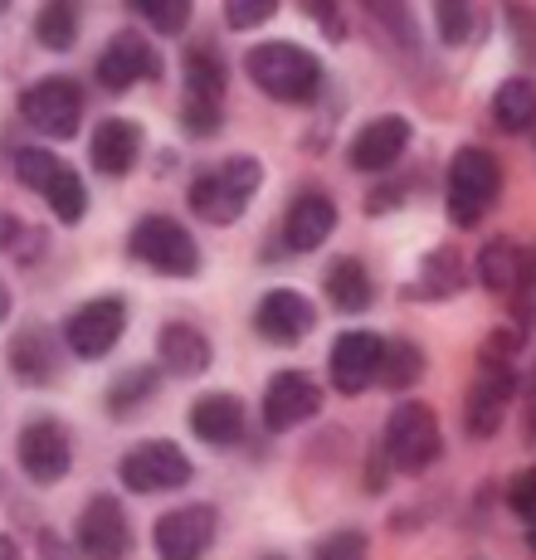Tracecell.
I'll use <instances>...</instances> for the list:
<instances>
[{
    "label": "cell",
    "instance_id": "1",
    "mask_svg": "<svg viewBox=\"0 0 536 560\" xmlns=\"http://www.w3.org/2000/svg\"><path fill=\"white\" fill-rule=\"evenodd\" d=\"M259 180H264L259 156H244V152L224 156V161H214V166L196 171V180H190V190H186V205L206 224H234L244 210H249Z\"/></svg>",
    "mask_w": 536,
    "mask_h": 560
},
{
    "label": "cell",
    "instance_id": "2",
    "mask_svg": "<svg viewBox=\"0 0 536 560\" xmlns=\"http://www.w3.org/2000/svg\"><path fill=\"white\" fill-rule=\"evenodd\" d=\"M244 69H249L254 89L278 103H313V93L322 83L317 54H307L303 45H293V39H273V45L249 49L244 54Z\"/></svg>",
    "mask_w": 536,
    "mask_h": 560
},
{
    "label": "cell",
    "instance_id": "3",
    "mask_svg": "<svg viewBox=\"0 0 536 560\" xmlns=\"http://www.w3.org/2000/svg\"><path fill=\"white\" fill-rule=\"evenodd\" d=\"M502 190V166L488 147H458L448 161V220L458 230H474L488 214V205Z\"/></svg>",
    "mask_w": 536,
    "mask_h": 560
},
{
    "label": "cell",
    "instance_id": "4",
    "mask_svg": "<svg viewBox=\"0 0 536 560\" xmlns=\"http://www.w3.org/2000/svg\"><path fill=\"white\" fill-rule=\"evenodd\" d=\"M127 254L161 278H196L200 273L196 240H190V230L180 220H171V214H147V220H137L132 240H127Z\"/></svg>",
    "mask_w": 536,
    "mask_h": 560
},
{
    "label": "cell",
    "instance_id": "5",
    "mask_svg": "<svg viewBox=\"0 0 536 560\" xmlns=\"http://www.w3.org/2000/svg\"><path fill=\"white\" fill-rule=\"evenodd\" d=\"M439 448H444V434H439L434 409L420 400H405L391 409V419H385V458H391L395 468L424 472L429 463L439 458Z\"/></svg>",
    "mask_w": 536,
    "mask_h": 560
},
{
    "label": "cell",
    "instance_id": "6",
    "mask_svg": "<svg viewBox=\"0 0 536 560\" xmlns=\"http://www.w3.org/2000/svg\"><path fill=\"white\" fill-rule=\"evenodd\" d=\"M517 390V375H512V361L498 357V351H482L478 375L468 385V400H464V429L474 439H492L498 424L508 419V400Z\"/></svg>",
    "mask_w": 536,
    "mask_h": 560
},
{
    "label": "cell",
    "instance_id": "7",
    "mask_svg": "<svg viewBox=\"0 0 536 560\" xmlns=\"http://www.w3.org/2000/svg\"><path fill=\"white\" fill-rule=\"evenodd\" d=\"M20 117L39 137H73L83 122V89L73 79H63V73L30 83L25 98H20Z\"/></svg>",
    "mask_w": 536,
    "mask_h": 560
},
{
    "label": "cell",
    "instance_id": "8",
    "mask_svg": "<svg viewBox=\"0 0 536 560\" xmlns=\"http://www.w3.org/2000/svg\"><path fill=\"white\" fill-rule=\"evenodd\" d=\"M214 532H220V512L210 502H186V508L156 516L152 546L161 560H200L214 546Z\"/></svg>",
    "mask_w": 536,
    "mask_h": 560
},
{
    "label": "cell",
    "instance_id": "9",
    "mask_svg": "<svg viewBox=\"0 0 536 560\" xmlns=\"http://www.w3.org/2000/svg\"><path fill=\"white\" fill-rule=\"evenodd\" d=\"M127 331V303L123 298H93V303L73 307L63 322V341L79 361H103L107 351L123 341Z\"/></svg>",
    "mask_w": 536,
    "mask_h": 560
},
{
    "label": "cell",
    "instance_id": "10",
    "mask_svg": "<svg viewBox=\"0 0 536 560\" xmlns=\"http://www.w3.org/2000/svg\"><path fill=\"white\" fill-rule=\"evenodd\" d=\"M15 458H20V468H25L30 482L49 488V482H59L63 472L73 468V439H69V429H63L59 419L39 415V419H30V424L20 429Z\"/></svg>",
    "mask_w": 536,
    "mask_h": 560
},
{
    "label": "cell",
    "instance_id": "11",
    "mask_svg": "<svg viewBox=\"0 0 536 560\" xmlns=\"http://www.w3.org/2000/svg\"><path fill=\"white\" fill-rule=\"evenodd\" d=\"M190 458L180 454L171 439H156V444H137L132 454H127L123 463H117V478H123V488L132 492H176L190 482Z\"/></svg>",
    "mask_w": 536,
    "mask_h": 560
},
{
    "label": "cell",
    "instance_id": "12",
    "mask_svg": "<svg viewBox=\"0 0 536 560\" xmlns=\"http://www.w3.org/2000/svg\"><path fill=\"white\" fill-rule=\"evenodd\" d=\"M385 347H391V341L375 337V331H341L337 347H331V357H327L331 385H337L341 395L371 390L385 371Z\"/></svg>",
    "mask_w": 536,
    "mask_h": 560
},
{
    "label": "cell",
    "instance_id": "13",
    "mask_svg": "<svg viewBox=\"0 0 536 560\" xmlns=\"http://www.w3.org/2000/svg\"><path fill=\"white\" fill-rule=\"evenodd\" d=\"M220 103H224V63L214 59L210 45L186 54V127L196 137H210L220 127Z\"/></svg>",
    "mask_w": 536,
    "mask_h": 560
},
{
    "label": "cell",
    "instance_id": "14",
    "mask_svg": "<svg viewBox=\"0 0 536 560\" xmlns=\"http://www.w3.org/2000/svg\"><path fill=\"white\" fill-rule=\"evenodd\" d=\"M317 409H322V385L307 371H278L273 381L264 385V424L273 429V434L307 424Z\"/></svg>",
    "mask_w": 536,
    "mask_h": 560
},
{
    "label": "cell",
    "instance_id": "15",
    "mask_svg": "<svg viewBox=\"0 0 536 560\" xmlns=\"http://www.w3.org/2000/svg\"><path fill=\"white\" fill-rule=\"evenodd\" d=\"M79 551L89 560H127L132 551V522L117 498H93L79 516Z\"/></svg>",
    "mask_w": 536,
    "mask_h": 560
},
{
    "label": "cell",
    "instance_id": "16",
    "mask_svg": "<svg viewBox=\"0 0 536 560\" xmlns=\"http://www.w3.org/2000/svg\"><path fill=\"white\" fill-rule=\"evenodd\" d=\"M313 327H317V312L298 288H273V293H264V303L254 307V331H259L264 341H273V347H298Z\"/></svg>",
    "mask_w": 536,
    "mask_h": 560
},
{
    "label": "cell",
    "instance_id": "17",
    "mask_svg": "<svg viewBox=\"0 0 536 560\" xmlns=\"http://www.w3.org/2000/svg\"><path fill=\"white\" fill-rule=\"evenodd\" d=\"M142 79H161V59L137 30H123V35H113L98 54V83L113 93H123Z\"/></svg>",
    "mask_w": 536,
    "mask_h": 560
},
{
    "label": "cell",
    "instance_id": "18",
    "mask_svg": "<svg viewBox=\"0 0 536 560\" xmlns=\"http://www.w3.org/2000/svg\"><path fill=\"white\" fill-rule=\"evenodd\" d=\"M405 147H410V122H405L400 113H385V117H371V122L351 137L347 156H351V166L357 171L381 176V171H391L395 161L405 156Z\"/></svg>",
    "mask_w": 536,
    "mask_h": 560
},
{
    "label": "cell",
    "instance_id": "19",
    "mask_svg": "<svg viewBox=\"0 0 536 560\" xmlns=\"http://www.w3.org/2000/svg\"><path fill=\"white\" fill-rule=\"evenodd\" d=\"M331 230H337V205H331L327 190H303V196H293V205H288V214H283L288 249L313 254L331 240Z\"/></svg>",
    "mask_w": 536,
    "mask_h": 560
},
{
    "label": "cell",
    "instance_id": "20",
    "mask_svg": "<svg viewBox=\"0 0 536 560\" xmlns=\"http://www.w3.org/2000/svg\"><path fill=\"white\" fill-rule=\"evenodd\" d=\"M10 375L20 385H54L59 381V351H54V337L45 327H20L5 347Z\"/></svg>",
    "mask_w": 536,
    "mask_h": 560
},
{
    "label": "cell",
    "instance_id": "21",
    "mask_svg": "<svg viewBox=\"0 0 536 560\" xmlns=\"http://www.w3.org/2000/svg\"><path fill=\"white\" fill-rule=\"evenodd\" d=\"M89 156L103 176H113V180L127 176V171L137 166V156H142V127H137L132 117H103L89 142Z\"/></svg>",
    "mask_w": 536,
    "mask_h": 560
},
{
    "label": "cell",
    "instance_id": "22",
    "mask_svg": "<svg viewBox=\"0 0 536 560\" xmlns=\"http://www.w3.org/2000/svg\"><path fill=\"white\" fill-rule=\"evenodd\" d=\"M186 424H190V434L196 439L224 448V444H234V439L244 434V405H240V395H230V390H210V395H200V400L190 405Z\"/></svg>",
    "mask_w": 536,
    "mask_h": 560
},
{
    "label": "cell",
    "instance_id": "23",
    "mask_svg": "<svg viewBox=\"0 0 536 560\" xmlns=\"http://www.w3.org/2000/svg\"><path fill=\"white\" fill-rule=\"evenodd\" d=\"M156 357L171 375H206L214 361V347L206 331L190 327V322H166L156 337Z\"/></svg>",
    "mask_w": 536,
    "mask_h": 560
},
{
    "label": "cell",
    "instance_id": "24",
    "mask_svg": "<svg viewBox=\"0 0 536 560\" xmlns=\"http://www.w3.org/2000/svg\"><path fill=\"white\" fill-rule=\"evenodd\" d=\"M322 293L331 298L337 312H366L375 303V283H371V273H366L361 258H341V264H331Z\"/></svg>",
    "mask_w": 536,
    "mask_h": 560
},
{
    "label": "cell",
    "instance_id": "25",
    "mask_svg": "<svg viewBox=\"0 0 536 560\" xmlns=\"http://www.w3.org/2000/svg\"><path fill=\"white\" fill-rule=\"evenodd\" d=\"M478 278L492 288V293H517L527 283V258L512 240H488L478 254Z\"/></svg>",
    "mask_w": 536,
    "mask_h": 560
},
{
    "label": "cell",
    "instance_id": "26",
    "mask_svg": "<svg viewBox=\"0 0 536 560\" xmlns=\"http://www.w3.org/2000/svg\"><path fill=\"white\" fill-rule=\"evenodd\" d=\"M464 278H468V268H464V258H458V249L439 244V249L424 254L420 278H415L410 298H454L458 288H464Z\"/></svg>",
    "mask_w": 536,
    "mask_h": 560
},
{
    "label": "cell",
    "instance_id": "27",
    "mask_svg": "<svg viewBox=\"0 0 536 560\" xmlns=\"http://www.w3.org/2000/svg\"><path fill=\"white\" fill-rule=\"evenodd\" d=\"M492 122L502 132H527L536 127V83L532 79H508L492 93Z\"/></svg>",
    "mask_w": 536,
    "mask_h": 560
},
{
    "label": "cell",
    "instance_id": "28",
    "mask_svg": "<svg viewBox=\"0 0 536 560\" xmlns=\"http://www.w3.org/2000/svg\"><path fill=\"white\" fill-rule=\"evenodd\" d=\"M35 39L45 49H73L79 45V0H45L35 15Z\"/></svg>",
    "mask_w": 536,
    "mask_h": 560
},
{
    "label": "cell",
    "instance_id": "29",
    "mask_svg": "<svg viewBox=\"0 0 536 560\" xmlns=\"http://www.w3.org/2000/svg\"><path fill=\"white\" fill-rule=\"evenodd\" d=\"M152 395H156V371L152 365H132V371H123L107 385V415L127 419V415H137L142 400H152Z\"/></svg>",
    "mask_w": 536,
    "mask_h": 560
},
{
    "label": "cell",
    "instance_id": "30",
    "mask_svg": "<svg viewBox=\"0 0 536 560\" xmlns=\"http://www.w3.org/2000/svg\"><path fill=\"white\" fill-rule=\"evenodd\" d=\"M45 200H49V210L59 214V224H79L83 214H89V186H83V176L73 166L54 171V180L45 186Z\"/></svg>",
    "mask_w": 536,
    "mask_h": 560
},
{
    "label": "cell",
    "instance_id": "31",
    "mask_svg": "<svg viewBox=\"0 0 536 560\" xmlns=\"http://www.w3.org/2000/svg\"><path fill=\"white\" fill-rule=\"evenodd\" d=\"M420 375H424V351L415 347V341H391V347H385V371H381V381L391 385V390H410Z\"/></svg>",
    "mask_w": 536,
    "mask_h": 560
},
{
    "label": "cell",
    "instance_id": "32",
    "mask_svg": "<svg viewBox=\"0 0 536 560\" xmlns=\"http://www.w3.org/2000/svg\"><path fill=\"white\" fill-rule=\"evenodd\" d=\"M132 10L156 30V35H180L190 20V0H132Z\"/></svg>",
    "mask_w": 536,
    "mask_h": 560
},
{
    "label": "cell",
    "instance_id": "33",
    "mask_svg": "<svg viewBox=\"0 0 536 560\" xmlns=\"http://www.w3.org/2000/svg\"><path fill=\"white\" fill-rule=\"evenodd\" d=\"M63 161L49 152V147H20L15 152V176L25 180L30 190H39V196H45V186L54 180V171H59Z\"/></svg>",
    "mask_w": 536,
    "mask_h": 560
},
{
    "label": "cell",
    "instance_id": "34",
    "mask_svg": "<svg viewBox=\"0 0 536 560\" xmlns=\"http://www.w3.org/2000/svg\"><path fill=\"white\" fill-rule=\"evenodd\" d=\"M361 5H366L371 15L381 20V25L391 30V35L400 39L405 49L420 45V35H415V15H410V0H361Z\"/></svg>",
    "mask_w": 536,
    "mask_h": 560
},
{
    "label": "cell",
    "instance_id": "35",
    "mask_svg": "<svg viewBox=\"0 0 536 560\" xmlns=\"http://www.w3.org/2000/svg\"><path fill=\"white\" fill-rule=\"evenodd\" d=\"M434 20L444 45H464L474 35V0H434Z\"/></svg>",
    "mask_w": 536,
    "mask_h": 560
},
{
    "label": "cell",
    "instance_id": "36",
    "mask_svg": "<svg viewBox=\"0 0 536 560\" xmlns=\"http://www.w3.org/2000/svg\"><path fill=\"white\" fill-rule=\"evenodd\" d=\"M366 556H371V541H366V532H357V526L322 536L317 551H313V560H366Z\"/></svg>",
    "mask_w": 536,
    "mask_h": 560
},
{
    "label": "cell",
    "instance_id": "37",
    "mask_svg": "<svg viewBox=\"0 0 536 560\" xmlns=\"http://www.w3.org/2000/svg\"><path fill=\"white\" fill-rule=\"evenodd\" d=\"M278 10V0H224V25L230 30H259Z\"/></svg>",
    "mask_w": 536,
    "mask_h": 560
},
{
    "label": "cell",
    "instance_id": "38",
    "mask_svg": "<svg viewBox=\"0 0 536 560\" xmlns=\"http://www.w3.org/2000/svg\"><path fill=\"white\" fill-rule=\"evenodd\" d=\"M508 508H512V512H522L527 522L536 516V468H522L517 478L508 482Z\"/></svg>",
    "mask_w": 536,
    "mask_h": 560
},
{
    "label": "cell",
    "instance_id": "39",
    "mask_svg": "<svg viewBox=\"0 0 536 560\" xmlns=\"http://www.w3.org/2000/svg\"><path fill=\"white\" fill-rule=\"evenodd\" d=\"M0 560H20V546H15V536H5V541H0Z\"/></svg>",
    "mask_w": 536,
    "mask_h": 560
},
{
    "label": "cell",
    "instance_id": "40",
    "mask_svg": "<svg viewBox=\"0 0 536 560\" xmlns=\"http://www.w3.org/2000/svg\"><path fill=\"white\" fill-rule=\"evenodd\" d=\"M527 546H532V551H536V516H532V522H527Z\"/></svg>",
    "mask_w": 536,
    "mask_h": 560
},
{
    "label": "cell",
    "instance_id": "41",
    "mask_svg": "<svg viewBox=\"0 0 536 560\" xmlns=\"http://www.w3.org/2000/svg\"><path fill=\"white\" fill-rule=\"evenodd\" d=\"M268 560H278V556H268Z\"/></svg>",
    "mask_w": 536,
    "mask_h": 560
}]
</instances>
